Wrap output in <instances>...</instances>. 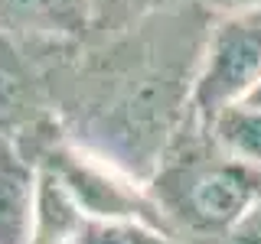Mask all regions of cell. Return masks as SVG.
<instances>
[{
	"label": "cell",
	"mask_w": 261,
	"mask_h": 244,
	"mask_svg": "<svg viewBox=\"0 0 261 244\" xmlns=\"http://www.w3.org/2000/svg\"><path fill=\"white\" fill-rule=\"evenodd\" d=\"M147 192L173 238L183 244H225L261 199V169L222 153L206 127L186 117L147 179Z\"/></svg>",
	"instance_id": "1"
},
{
	"label": "cell",
	"mask_w": 261,
	"mask_h": 244,
	"mask_svg": "<svg viewBox=\"0 0 261 244\" xmlns=\"http://www.w3.org/2000/svg\"><path fill=\"white\" fill-rule=\"evenodd\" d=\"M36 166L46 169L49 176L65 189L82 218L95 222H147L170 231L163 222L160 208L153 205L147 182L134 179L118 163L105 160L101 153L75 143L69 134L56 137L36 157Z\"/></svg>",
	"instance_id": "2"
},
{
	"label": "cell",
	"mask_w": 261,
	"mask_h": 244,
	"mask_svg": "<svg viewBox=\"0 0 261 244\" xmlns=\"http://www.w3.org/2000/svg\"><path fill=\"white\" fill-rule=\"evenodd\" d=\"M261 81V7L209 23L196 65L190 117L209 124L228 104H239Z\"/></svg>",
	"instance_id": "3"
},
{
	"label": "cell",
	"mask_w": 261,
	"mask_h": 244,
	"mask_svg": "<svg viewBox=\"0 0 261 244\" xmlns=\"http://www.w3.org/2000/svg\"><path fill=\"white\" fill-rule=\"evenodd\" d=\"M62 134L53 95L30 49L0 33V140H10L20 153L36 157Z\"/></svg>",
	"instance_id": "4"
},
{
	"label": "cell",
	"mask_w": 261,
	"mask_h": 244,
	"mask_svg": "<svg viewBox=\"0 0 261 244\" xmlns=\"http://www.w3.org/2000/svg\"><path fill=\"white\" fill-rule=\"evenodd\" d=\"M0 33L27 49H69L92 39L88 0H0Z\"/></svg>",
	"instance_id": "5"
},
{
	"label": "cell",
	"mask_w": 261,
	"mask_h": 244,
	"mask_svg": "<svg viewBox=\"0 0 261 244\" xmlns=\"http://www.w3.org/2000/svg\"><path fill=\"white\" fill-rule=\"evenodd\" d=\"M39 166L0 140V244H30L36 225Z\"/></svg>",
	"instance_id": "6"
},
{
	"label": "cell",
	"mask_w": 261,
	"mask_h": 244,
	"mask_svg": "<svg viewBox=\"0 0 261 244\" xmlns=\"http://www.w3.org/2000/svg\"><path fill=\"white\" fill-rule=\"evenodd\" d=\"M202 127H206L209 140L222 153L261 169V108H255L248 101L228 104L225 111H219Z\"/></svg>",
	"instance_id": "7"
},
{
	"label": "cell",
	"mask_w": 261,
	"mask_h": 244,
	"mask_svg": "<svg viewBox=\"0 0 261 244\" xmlns=\"http://www.w3.org/2000/svg\"><path fill=\"white\" fill-rule=\"evenodd\" d=\"M82 211L65 195L46 169H39V199H36V225L30 244H72L82 228Z\"/></svg>",
	"instance_id": "8"
},
{
	"label": "cell",
	"mask_w": 261,
	"mask_h": 244,
	"mask_svg": "<svg viewBox=\"0 0 261 244\" xmlns=\"http://www.w3.org/2000/svg\"><path fill=\"white\" fill-rule=\"evenodd\" d=\"M88 4H92V39L88 43H101V39L141 26L144 20L163 10L193 4V0H88Z\"/></svg>",
	"instance_id": "9"
},
{
	"label": "cell",
	"mask_w": 261,
	"mask_h": 244,
	"mask_svg": "<svg viewBox=\"0 0 261 244\" xmlns=\"http://www.w3.org/2000/svg\"><path fill=\"white\" fill-rule=\"evenodd\" d=\"M72 244H183V241L147 222H95V218H85Z\"/></svg>",
	"instance_id": "10"
},
{
	"label": "cell",
	"mask_w": 261,
	"mask_h": 244,
	"mask_svg": "<svg viewBox=\"0 0 261 244\" xmlns=\"http://www.w3.org/2000/svg\"><path fill=\"white\" fill-rule=\"evenodd\" d=\"M225 244H261V199L248 208V215L232 228V234L225 238Z\"/></svg>",
	"instance_id": "11"
},
{
	"label": "cell",
	"mask_w": 261,
	"mask_h": 244,
	"mask_svg": "<svg viewBox=\"0 0 261 244\" xmlns=\"http://www.w3.org/2000/svg\"><path fill=\"white\" fill-rule=\"evenodd\" d=\"M206 16L219 20V16H232V13H242V10H255L261 7V0H193Z\"/></svg>",
	"instance_id": "12"
},
{
	"label": "cell",
	"mask_w": 261,
	"mask_h": 244,
	"mask_svg": "<svg viewBox=\"0 0 261 244\" xmlns=\"http://www.w3.org/2000/svg\"><path fill=\"white\" fill-rule=\"evenodd\" d=\"M242 101H248V104H255V108H261V81H258V85H255L248 95L242 98Z\"/></svg>",
	"instance_id": "13"
}]
</instances>
